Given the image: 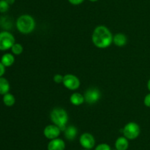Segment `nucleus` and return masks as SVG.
Here are the masks:
<instances>
[{"label":"nucleus","instance_id":"nucleus-16","mask_svg":"<svg viewBox=\"0 0 150 150\" xmlns=\"http://www.w3.org/2000/svg\"><path fill=\"white\" fill-rule=\"evenodd\" d=\"M10 83L8 80L4 77H0V94L4 95V94L9 93L10 91Z\"/></svg>","mask_w":150,"mask_h":150},{"label":"nucleus","instance_id":"nucleus-6","mask_svg":"<svg viewBox=\"0 0 150 150\" xmlns=\"http://www.w3.org/2000/svg\"><path fill=\"white\" fill-rule=\"evenodd\" d=\"M62 83L66 88L70 91L77 90L81 85L80 79L76 75L71 74H67L64 75Z\"/></svg>","mask_w":150,"mask_h":150},{"label":"nucleus","instance_id":"nucleus-12","mask_svg":"<svg viewBox=\"0 0 150 150\" xmlns=\"http://www.w3.org/2000/svg\"><path fill=\"white\" fill-rule=\"evenodd\" d=\"M113 43L119 47H122L127 44V38L125 34L117 33L113 37Z\"/></svg>","mask_w":150,"mask_h":150},{"label":"nucleus","instance_id":"nucleus-11","mask_svg":"<svg viewBox=\"0 0 150 150\" xmlns=\"http://www.w3.org/2000/svg\"><path fill=\"white\" fill-rule=\"evenodd\" d=\"M64 132L66 139H67L68 141H73L77 136L78 129L73 125H69L65 128Z\"/></svg>","mask_w":150,"mask_h":150},{"label":"nucleus","instance_id":"nucleus-19","mask_svg":"<svg viewBox=\"0 0 150 150\" xmlns=\"http://www.w3.org/2000/svg\"><path fill=\"white\" fill-rule=\"evenodd\" d=\"M10 8V4L5 0H0V13H6Z\"/></svg>","mask_w":150,"mask_h":150},{"label":"nucleus","instance_id":"nucleus-7","mask_svg":"<svg viewBox=\"0 0 150 150\" xmlns=\"http://www.w3.org/2000/svg\"><path fill=\"white\" fill-rule=\"evenodd\" d=\"M83 96L85 102L89 104H93L99 101L101 97V93L97 88H89L85 91Z\"/></svg>","mask_w":150,"mask_h":150},{"label":"nucleus","instance_id":"nucleus-13","mask_svg":"<svg viewBox=\"0 0 150 150\" xmlns=\"http://www.w3.org/2000/svg\"><path fill=\"white\" fill-rule=\"evenodd\" d=\"M129 147L128 139L125 136L120 137L115 141V148L117 150H127Z\"/></svg>","mask_w":150,"mask_h":150},{"label":"nucleus","instance_id":"nucleus-8","mask_svg":"<svg viewBox=\"0 0 150 150\" xmlns=\"http://www.w3.org/2000/svg\"><path fill=\"white\" fill-rule=\"evenodd\" d=\"M79 143L85 149H89L93 148L95 145V137L89 132H84L79 138Z\"/></svg>","mask_w":150,"mask_h":150},{"label":"nucleus","instance_id":"nucleus-23","mask_svg":"<svg viewBox=\"0 0 150 150\" xmlns=\"http://www.w3.org/2000/svg\"><path fill=\"white\" fill-rule=\"evenodd\" d=\"M69 2L73 5H79L84 1V0H67Z\"/></svg>","mask_w":150,"mask_h":150},{"label":"nucleus","instance_id":"nucleus-18","mask_svg":"<svg viewBox=\"0 0 150 150\" xmlns=\"http://www.w3.org/2000/svg\"><path fill=\"white\" fill-rule=\"evenodd\" d=\"M12 52L16 55H19L21 54L23 51V48L21 44H18V43H15L14 45L12 46L11 48Z\"/></svg>","mask_w":150,"mask_h":150},{"label":"nucleus","instance_id":"nucleus-14","mask_svg":"<svg viewBox=\"0 0 150 150\" xmlns=\"http://www.w3.org/2000/svg\"><path fill=\"white\" fill-rule=\"evenodd\" d=\"M70 101L73 105L79 106L84 102L85 99L83 95H82L80 93L76 92L71 94L70 97Z\"/></svg>","mask_w":150,"mask_h":150},{"label":"nucleus","instance_id":"nucleus-27","mask_svg":"<svg viewBox=\"0 0 150 150\" xmlns=\"http://www.w3.org/2000/svg\"><path fill=\"white\" fill-rule=\"evenodd\" d=\"M89 1H92V2H95V1H98V0H89Z\"/></svg>","mask_w":150,"mask_h":150},{"label":"nucleus","instance_id":"nucleus-21","mask_svg":"<svg viewBox=\"0 0 150 150\" xmlns=\"http://www.w3.org/2000/svg\"><path fill=\"white\" fill-rule=\"evenodd\" d=\"M54 81L56 82V83H62L63 79H64V76H62V74H55L54 76Z\"/></svg>","mask_w":150,"mask_h":150},{"label":"nucleus","instance_id":"nucleus-22","mask_svg":"<svg viewBox=\"0 0 150 150\" xmlns=\"http://www.w3.org/2000/svg\"><path fill=\"white\" fill-rule=\"evenodd\" d=\"M144 104L146 107H150V93L146 94V96L144 99Z\"/></svg>","mask_w":150,"mask_h":150},{"label":"nucleus","instance_id":"nucleus-2","mask_svg":"<svg viewBox=\"0 0 150 150\" xmlns=\"http://www.w3.org/2000/svg\"><path fill=\"white\" fill-rule=\"evenodd\" d=\"M50 119L54 124L57 125L62 131H64L67 127L69 116L64 109L62 107H55L50 113Z\"/></svg>","mask_w":150,"mask_h":150},{"label":"nucleus","instance_id":"nucleus-15","mask_svg":"<svg viewBox=\"0 0 150 150\" xmlns=\"http://www.w3.org/2000/svg\"><path fill=\"white\" fill-rule=\"evenodd\" d=\"M15 57L10 53H6L3 54L1 58V63L4 65L5 67H10L14 63Z\"/></svg>","mask_w":150,"mask_h":150},{"label":"nucleus","instance_id":"nucleus-20","mask_svg":"<svg viewBox=\"0 0 150 150\" xmlns=\"http://www.w3.org/2000/svg\"><path fill=\"white\" fill-rule=\"evenodd\" d=\"M95 150H111V149L108 144L103 143V144H100L97 146Z\"/></svg>","mask_w":150,"mask_h":150},{"label":"nucleus","instance_id":"nucleus-3","mask_svg":"<svg viewBox=\"0 0 150 150\" xmlns=\"http://www.w3.org/2000/svg\"><path fill=\"white\" fill-rule=\"evenodd\" d=\"M35 21L32 16L28 14L21 15L16 21L17 29L22 34H29L35 29Z\"/></svg>","mask_w":150,"mask_h":150},{"label":"nucleus","instance_id":"nucleus-29","mask_svg":"<svg viewBox=\"0 0 150 150\" xmlns=\"http://www.w3.org/2000/svg\"><path fill=\"white\" fill-rule=\"evenodd\" d=\"M116 150H117V149H116Z\"/></svg>","mask_w":150,"mask_h":150},{"label":"nucleus","instance_id":"nucleus-26","mask_svg":"<svg viewBox=\"0 0 150 150\" xmlns=\"http://www.w3.org/2000/svg\"><path fill=\"white\" fill-rule=\"evenodd\" d=\"M147 88H148V90L150 91V79L148 80V82H147Z\"/></svg>","mask_w":150,"mask_h":150},{"label":"nucleus","instance_id":"nucleus-4","mask_svg":"<svg viewBox=\"0 0 150 150\" xmlns=\"http://www.w3.org/2000/svg\"><path fill=\"white\" fill-rule=\"evenodd\" d=\"M124 136L128 140H134L139 136L141 129L139 125L136 122H129L122 129Z\"/></svg>","mask_w":150,"mask_h":150},{"label":"nucleus","instance_id":"nucleus-25","mask_svg":"<svg viewBox=\"0 0 150 150\" xmlns=\"http://www.w3.org/2000/svg\"><path fill=\"white\" fill-rule=\"evenodd\" d=\"M5 1H7V2L8 3V4H10V5H11V4H14L15 1H16V0H5Z\"/></svg>","mask_w":150,"mask_h":150},{"label":"nucleus","instance_id":"nucleus-28","mask_svg":"<svg viewBox=\"0 0 150 150\" xmlns=\"http://www.w3.org/2000/svg\"><path fill=\"white\" fill-rule=\"evenodd\" d=\"M83 150H89V149H83Z\"/></svg>","mask_w":150,"mask_h":150},{"label":"nucleus","instance_id":"nucleus-1","mask_svg":"<svg viewBox=\"0 0 150 150\" xmlns=\"http://www.w3.org/2000/svg\"><path fill=\"white\" fill-rule=\"evenodd\" d=\"M113 35L108 27L100 25L95 28L92 35L94 45L99 49L108 48L113 43Z\"/></svg>","mask_w":150,"mask_h":150},{"label":"nucleus","instance_id":"nucleus-24","mask_svg":"<svg viewBox=\"0 0 150 150\" xmlns=\"http://www.w3.org/2000/svg\"><path fill=\"white\" fill-rule=\"evenodd\" d=\"M4 72H5V66L0 62V77L4 75Z\"/></svg>","mask_w":150,"mask_h":150},{"label":"nucleus","instance_id":"nucleus-10","mask_svg":"<svg viewBox=\"0 0 150 150\" xmlns=\"http://www.w3.org/2000/svg\"><path fill=\"white\" fill-rule=\"evenodd\" d=\"M65 143L61 138H55L50 141L48 144V150H64Z\"/></svg>","mask_w":150,"mask_h":150},{"label":"nucleus","instance_id":"nucleus-5","mask_svg":"<svg viewBox=\"0 0 150 150\" xmlns=\"http://www.w3.org/2000/svg\"><path fill=\"white\" fill-rule=\"evenodd\" d=\"M15 44V38L10 32L3 31L0 32V50L5 51L12 48Z\"/></svg>","mask_w":150,"mask_h":150},{"label":"nucleus","instance_id":"nucleus-9","mask_svg":"<svg viewBox=\"0 0 150 150\" xmlns=\"http://www.w3.org/2000/svg\"><path fill=\"white\" fill-rule=\"evenodd\" d=\"M62 130L55 124H49L43 129V135L46 138L53 140L57 138L60 135Z\"/></svg>","mask_w":150,"mask_h":150},{"label":"nucleus","instance_id":"nucleus-17","mask_svg":"<svg viewBox=\"0 0 150 150\" xmlns=\"http://www.w3.org/2000/svg\"><path fill=\"white\" fill-rule=\"evenodd\" d=\"M3 102L7 107H12L14 105L15 102H16V99L13 94L7 93V94H4L3 96Z\"/></svg>","mask_w":150,"mask_h":150}]
</instances>
